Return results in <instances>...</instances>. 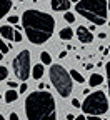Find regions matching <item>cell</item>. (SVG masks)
<instances>
[{
    "instance_id": "2e32d148",
    "label": "cell",
    "mask_w": 110,
    "mask_h": 120,
    "mask_svg": "<svg viewBox=\"0 0 110 120\" xmlns=\"http://www.w3.org/2000/svg\"><path fill=\"white\" fill-rule=\"evenodd\" d=\"M40 60H42L43 65H50V64H52V57H50L49 52H42V53H40Z\"/></svg>"
},
{
    "instance_id": "8992f818",
    "label": "cell",
    "mask_w": 110,
    "mask_h": 120,
    "mask_svg": "<svg viewBox=\"0 0 110 120\" xmlns=\"http://www.w3.org/2000/svg\"><path fill=\"white\" fill-rule=\"evenodd\" d=\"M12 68L17 75V79L25 82L30 77V52L28 50H22L12 62Z\"/></svg>"
},
{
    "instance_id": "ffe728a7",
    "label": "cell",
    "mask_w": 110,
    "mask_h": 120,
    "mask_svg": "<svg viewBox=\"0 0 110 120\" xmlns=\"http://www.w3.org/2000/svg\"><path fill=\"white\" fill-rule=\"evenodd\" d=\"M105 70H107V80H108V97H110V62L105 65Z\"/></svg>"
},
{
    "instance_id": "4316f807",
    "label": "cell",
    "mask_w": 110,
    "mask_h": 120,
    "mask_svg": "<svg viewBox=\"0 0 110 120\" xmlns=\"http://www.w3.org/2000/svg\"><path fill=\"white\" fill-rule=\"evenodd\" d=\"M99 38H100V40H103V38H107V35H105L103 32H100V34H99Z\"/></svg>"
},
{
    "instance_id": "83f0119b",
    "label": "cell",
    "mask_w": 110,
    "mask_h": 120,
    "mask_svg": "<svg viewBox=\"0 0 110 120\" xmlns=\"http://www.w3.org/2000/svg\"><path fill=\"white\" fill-rule=\"evenodd\" d=\"M75 120H87L83 115H78V117H75Z\"/></svg>"
},
{
    "instance_id": "f1b7e54d",
    "label": "cell",
    "mask_w": 110,
    "mask_h": 120,
    "mask_svg": "<svg viewBox=\"0 0 110 120\" xmlns=\"http://www.w3.org/2000/svg\"><path fill=\"white\" fill-rule=\"evenodd\" d=\"M88 120H100V117H92V115H88Z\"/></svg>"
},
{
    "instance_id": "277c9868",
    "label": "cell",
    "mask_w": 110,
    "mask_h": 120,
    "mask_svg": "<svg viewBox=\"0 0 110 120\" xmlns=\"http://www.w3.org/2000/svg\"><path fill=\"white\" fill-rule=\"evenodd\" d=\"M50 82L57 88V92L60 94V97H64V98L70 97L72 90H73V82L70 79L68 72L62 67V65L53 64L50 67Z\"/></svg>"
},
{
    "instance_id": "52a82bcc",
    "label": "cell",
    "mask_w": 110,
    "mask_h": 120,
    "mask_svg": "<svg viewBox=\"0 0 110 120\" xmlns=\"http://www.w3.org/2000/svg\"><path fill=\"white\" fill-rule=\"evenodd\" d=\"M77 37H78V40H80L82 43H90V42L93 40V34L90 32L87 27H83V25H78V28H77Z\"/></svg>"
},
{
    "instance_id": "3957f363",
    "label": "cell",
    "mask_w": 110,
    "mask_h": 120,
    "mask_svg": "<svg viewBox=\"0 0 110 120\" xmlns=\"http://www.w3.org/2000/svg\"><path fill=\"white\" fill-rule=\"evenodd\" d=\"M75 10L83 19L90 20L92 25H103L108 12L105 0H80L75 4Z\"/></svg>"
},
{
    "instance_id": "603a6c76",
    "label": "cell",
    "mask_w": 110,
    "mask_h": 120,
    "mask_svg": "<svg viewBox=\"0 0 110 120\" xmlns=\"http://www.w3.org/2000/svg\"><path fill=\"white\" fill-rule=\"evenodd\" d=\"M7 85H8V90H13L15 87L19 85V83H17V82H12V80H8V82H7Z\"/></svg>"
},
{
    "instance_id": "484cf974",
    "label": "cell",
    "mask_w": 110,
    "mask_h": 120,
    "mask_svg": "<svg viewBox=\"0 0 110 120\" xmlns=\"http://www.w3.org/2000/svg\"><path fill=\"white\" fill-rule=\"evenodd\" d=\"M8 120H19V115H17V113H15V112H13V113H10V117H8Z\"/></svg>"
},
{
    "instance_id": "4fadbf2b",
    "label": "cell",
    "mask_w": 110,
    "mask_h": 120,
    "mask_svg": "<svg viewBox=\"0 0 110 120\" xmlns=\"http://www.w3.org/2000/svg\"><path fill=\"white\" fill-rule=\"evenodd\" d=\"M58 35H60L62 40H70V38L73 37V30H72L70 27H65V28H62V30H60V34H58Z\"/></svg>"
},
{
    "instance_id": "d6a6232c",
    "label": "cell",
    "mask_w": 110,
    "mask_h": 120,
    "mask_svg": "<svg viewBox=\"0 0 110 120\" xmlns=\"http://www.w3.org/2000/svg\"><path fill=\"white\" fill-rule=\"evenodd\" d=\"M108 53H110V49H108Z\"/></svg>"
},
{
    "instance_id": "5bb4252c",
    "label": "cell",
    "mask_w": 110,
    "mask_h": 120,
    "mask_svg": "<svg viewBox=\"0 0 110 120\" xmlns=\"http://www.w3.org/2000/svg\"><path fill=\"white\" fill-rule=\"evenodd\" d=\"M4 97H5V102L7 103H12V102H15V100L19 98V92H15V90H7V94Z\"/></svg>"
},
{
    "instance_id": "d6986e66",
    "label": "cell",
    "mask_w": 110,
    "mask_h": 120,
    "mask_svg": "<svg viewBox=\"0 0 110 120\" xmlns=\"http://www.w3.org/2000/svg\"><path fill=\"white\" fill-rule=\"evenodd\" d=\"M64 19H65L68 23H73V22H75V15H73V13H70V12H65Z\"/></svg>"
},
{
    "instance_id": "7a4b0ae2",
    "label": "cell",
    "mask_w": 110,
    "mask_h": 120,
    "mask_svg": "<svg viewBox=\"0 0 110 120\" xmlns=\"http://www.w3.org/2000/svg\"><path fill=\"white\" fill-rule=\"evenodd\" d=\"M57 105L52 94L37 90L25 100V113L28 120H57Z\"/></svg>"
},
{
    "instance_id": "8fae6325",
    "label": "cell",
    "mask_w": 110,
    "mask_h": 120,
    "mask_svg": "<svg viewBox=\"0 0 110 120\" xmlns=\"http://www.w3.org/2000/svg\"><path fill=\"white\" fill-rule=\"evenodd\" d=\"M88 83H90V87H99L100 83H103V75H100V73H92L90 79H88Z\"/></svg>"
},
{
    "instance_id": "30bf717a",
    "label": "cell",
    "mask_w": 110,
    "mask_h": 120,
    "mask_svg": "<svg viewBox=\"0 0 110 120\" xmlns=\"http://www.w3.org/2000/svg\"><path fill=\"white\" fill-rule=\"evenodd\" d=\"M10 8H12V2H8V0H0V19H4L10 12Z\"/></svg>"
},
{
    "instance_id": "6da1fadb",
    "label": "cell",
    "mask_w": 110,
    "mask_h": 120,
    "mask_svg": "<svg viewBox=\"0 0 110 120\" xmlns=\"http://www.w3.org/2000/svg\"><path fill=\"white\" fill-rule=\"evenodd\" d=\"M22 27L27 34V38L34 45H42L53 35L55 20L45 12L25 10L22 15Z\"/></svg>"
},
{
    "instance_id": "f546056e",
    "label": "cell",
    "mask_w": 110,
    "mask_h": 120,
    "mask_svg": "<svg viewBox=\"0 0 110 120\" xmlns=\"http://www.w3.org/2000/svg\"><path fill=\"white\" fill-rule=\"evenodd\" d=\"M67 120H75V117H73L72 113H68V115H67Z\"/></svg>"
},
{
    "instance_id": "ac0fdd59",
    "label": "cell",
    "mask_w": 110,
    "mask_h": 120,
    "mask_svg": "<svg viewBox=\"0 0 110 120\" xmlns=\"http://www.w3.org/2000/svg\"><path fill=\"white\" fill-rule=\"evenodd\" d=\"M8 50H10V49H8V45H7V43H5L2 38H0V53H2V55H5Z\"/></svg>"
},
{
    "instance_id": "836d02e7",
    "label": "cell",
    "mask_w": 110,
    "mask_h": 120,
    "mask_svg": "<svg viewBox=\"0 0 110 120\" xmlns=\"http://www.w3.org/2000/svg\"><path fill=\"white\" fill-rule=\"evenodd\" d=\"M0 98H2V95H0Z\"/></svg>"
},
{
    "instance_id": "ba28073f",
    "label": "cell",
    "mask_w": 110,
    "mask_h": 120,
    "mask_svg": "<svg viewBox=\"0 0 110 120\" xmlns=\"http://www.w3.org/2000/svg\"><path fill=\"white\" fill-rule=\"evenodd\" d=\"M70 5H72V2H68V0H52L50 2V7L55 12H68Z\"/></svg>"
},
{
    "instance_id": "e575fe53",
    "label": "cell",
    "mask_w": 110,
    "mask_h": 120,
    "mask_svg": "<svg viewBox=\"0 0 110 120\" xmlns=\"http://www.w3.org/2000/svg\"><path fill=\"white\" fill-rule=\"evenodd\" d=\"M108 25H110V22H108Z\"/></svg>"
},
{
    "instance_id": "d4e9b609",
    "label": "cell",
    "mask_w": 110,
    "mask_h": 120,
    "mask_svg": "<svg viewBox=\"0 0 110 120\" xmlns=\"http://www.w3.org/2000/svg\"><path fill=\"white\" fill-rule=\"evenodd\" d=\"M72 105H73V107H77V109H78V107H80V105H82V103H80V102H78L77 98H73V100H72Z\"/></svg>"
},
{
    "instance_id": "9a60e30c",
    "label": "cell",
    "mask_w": 110,
    "mask_h": 120,
    "mask_svg": "<svg viewBox=\"0 0 110 120\" xmlns=\"http://www.w3.org/2000/svg\"><path fill=\"white\" fill-rule=\"evenodd\" d=\"M68 75H70V79H72V80H75V82H78V83H83V82H85L83 75H82V73H78L77 70H70Z\"/></svg>"
},
{
    "instance_id": "1f68e13d",
    "label": "cell",
    "mask_w": 110,
    "mask_h": 120,
    "mask_svg": "<svg viewBox=\"0 0 110 120\" xmlns=\"http://www.w3.org/2000/svg\"><path fill=\"white\" fill-rule=\"evenodd\" d=\"M0 120H5V118H4V115H2V113H0Z\"/></svg>"
},
{
    "instance_id": "cb8c5ba5",
    "label": "cell",
    "mask_w": 110,
    "mask_h": 120,
    "mask_svg": "<svg viewBox=\"0 0 110 120\" xmlns=\"http://www.w3.org/2000/svg\"><path fill=\"white\" fill-rule=\"evenodd\" d=\"M25 90H27V83L23 82V83H20V90H19V92L20 94H25Z\"/></svg>"
},
{
    "instance_id": "e0dca14e",
    "label": "cell",
    "mask_w": 110,
    "mask_h": 120,
    "mask_svg": "<svg viewBox=\"0 0 110 120\" xmlns=\"http://www.w3.org/2000/svg\"><path fill=\"white\" fill-rule=\"evenodd\" d=\"M7 77H8V68L7 67H0V82L7 80Z\"/></svg>"
},
{
    "instance_id": "7402d4cb",
    "label": "cell",
    "mask_w": 110,
    "mask_h": 120,
    "mask_svg": "<svg viewBox=\"0 0 110 120\" xmlns=\"http://www.w3.org/2000/svg\"><path fill=\"white\" fill-rule=\"evenodd\" d=\"M13 40H15V42H22V34L19 32V30H15V34H13Z\"/></svg>"
},
{
    "instance_id": "9c48e42d",
    "label": "cell",
    "mask_w": 110,
    "mask_h": 120,
    "mask_svg": "<svg viewBox=\"0 0 110 120\" xmlns=\"http://www.w3.org/2000/svg\"><path fill=\"white\" fill-rule=\"evenodd\" d=\"M13 34H15V30H13L10 25H2V27H0V35H2L4 38L13 40Z\"/></svg>"
},
{
    "instance_id": "5b68a950",
    "label": "cell",
    "mask_w": 110,
    "mask_h": 120,
    "mask_svg": "<svg viewBox=\"0 0 110 120\" xmlns=\"http://www.w3.org/2000/svg\"><path fill=\"white\" fill-rule=\"evenodd\" d=\"M80 107H82V110H83L87 115L99 117V115H103V113L108 112V100H107L105 94L99 90V92L90 94Z\"/></svg>"
},
{
    "instance_id": "7c38bea8",
    "label": "cell",
    "mask_w": 110,
    "mask_h": 120,
    "mask_svg": "<svg viewBox=\"0 0 110 120\" xmlns=\"http://www.w3.org/2000/svg\"><path fill=\"white\" fill-rule=\"evenodd\" d=\"M43 65L42 64H37L35 67H34V70H32V77L35 79V80H40L42 77H43Z\"/></svg>"
},
{
    "instance_id": "44dd1931",
    "label": "cell",
    "mask_w": 110,
    "mask_h": 120,
    "mask_svg": "<svg viewBox=\"0 0 110 120\" xmlns=\"http://www.w3.org/2000/svg\"><path fill=\"white\" fill-rule=\"evenodd\" d=\"M17 22H19V17H17V15H10V17H8V23H10V25H17Z\"/></svg>"
},
{
    "instance_id": "4dcf8cb0",
    "label": "cell",
    "mask_w": 110,
    "mask_h": 120,
    "mask_svg": "<svg viewBox=\"0 0 110 120\" xmlns=\"http://www.w3.org/2000/svg\"><path fill=\"white\" fill-rule=\"evenodd\" d=\"M107 10H110V0L107 2Z\"/></svg>"
}]
</instances>
